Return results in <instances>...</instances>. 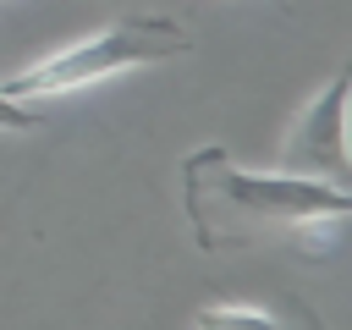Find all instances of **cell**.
<instances>
[{
    "instance_id": "obj_5",
    "label": "cell",
    "mask_w": 352,
    "mask_h": 330,
    "mask_svg": "<svg viewBox=\"0 0 352 330\" xmlns=\"http://www.w3.org/2000/svg\"><path fill=\"white\" fill-rule=\"evenodd\" d=\"M44 126V104H28V99H11L0 88V132H38Z\"/></svg>"
},
{
    "instance_id": "obj_2",
    "label": "cell",
    "mask_w": 352,
    "mask_h": 330,
    "mask_svg": "<svg viewBox=\"0 0 352 330\" xmlns=\"http://www.w3.org/2000/svg\"><path fill=\"white\" fill-rule=\"evenodd\" d=\"M192 50V33L176 22V16H121L110 22L104 33L94 38H77L33 66H22L16 77H6L0 88L11 99H60V94H82V88H99L121 72H138V66H154V60H176Z\"/></svg>"
},
{
    "instance_id": "obj_1",
    "label": "cell",
    "mask_w": 352,
    "mask_h": 330,
    "mask_svg": "<svg viewBox=\"0 0 352 330\" xmlns=\"http://www.w3.org/2000/svg\"><path fill=\"white\" fill-rule=\"evenodd\" d=\"M182 214L204 253H242L264 242H324L346 214L352 192L302 170H242L220 143L182 160Z\"/></svg>"
},
{
    "instance_id": "obj_6",
    "label": "cell",
    "mask_w": 352,
    "mask_h": 330,
    "mask_svg": "<svg viewBox=\"0 0 352 330\" xmlns=\"http://www.w3.org/2000/svg\"><path fill=\"white\" fill-rule=\"evenodd\" d=\"M275 6H280V11H286V0H275Z\"/></svg>"
},
{
    "instance_id": "obj_3",
    "label": "cell",
    "mask_w": 352,
    "mask_h": 330,
    "mask_svg": "<svg viewBox=\"0 0 352 330\" xmlns=\"http://www.w3.org/2000/svg\"><path fill=\"white\" fill-rule=\"evenodd\" d=\"M346 88H352V72L341 66L324 82V94L292 121L280 143V170H302V176H324L346 187Z\"/></svg>"
},
{
    "instance_id": "obj_4",
    "label": "cell",
    "mask_w": 352,
    "mask_h": 330,
    "mask_svg": "<svg viewBox=\"0 0 352 330\" xmlns=\"http://www.w3.org/2000/svg\"><path fill=\"white\" fill-rule=\"evenodd\" d=\"M192 330H330L308 302H204L192 308Z\"/></svg>"
}]
</instances>
